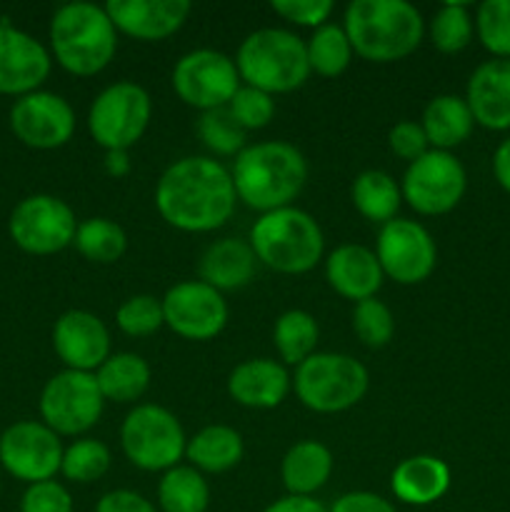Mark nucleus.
Segmentation results:
<instances>
[{
  "label": "nucleus",
  "instance_id": "42",
  "mask_svg": "<svg viewBox=\"0 0 510 512\" xmlns=\"http://www.w3.org/2000/svg\"><path fill=\"white\" fill-rule=\"evenodd\" d=\"M20 512H73V498L55 480L28 485L20 500Z\"/></svg>",
  "mask_w": 510,
  "mask_h": 512
},
{
  "label": "nucleus",
  "instance_id": "32",
  "mask_svg": "<svg viewBox=\"0 0 510 512\" xmlns=\"http://www.w3.org/2000/svg\"><path fill=\"white\" fill-rule=\"evenodd\" d=\"M318 323L305 310H288L275 320L273 343L285 365H300L315 355L318 345Z\"/></svg>",
  "mask_w": 510,
  "mask_h": 512
},
{
  "label": "nucleus",
  "instance_id": "47",
  "mask_svg": "<svg viewBox=\"0 0 510 512\" xmlns=\"http://www.w3.org/2000/svg\"><path fill=\"white\" fill-rule=\"evenodd\" d=\"M263 512H330L315 498H298V495H285V498L270 503Z\"/></svg>",
  "mask_w": 510,
  "mask_h": 512
},
{
  "label": "nucleus",
  "instance_id": "20",
  "mask_svg": "<svg viewBox=\"0 0 510 512\" xmlns=\"http://www.w3.org/2000/svg\"><path fill=\"white\" fill-rule=\"evenodd\" d=\"M105 13L115 30L143 43H158L183 28L190 15L188 0H110Z\"/></svg>",
  "mask_w": 510,
  "mask_h": 512
},
{
  "label": "nucleus",
  "instance_id": "40",
  "mask_svg": "<svg viewBox=\"0 0 510 512\" xmlns=\"http://www.w3.org/2000/svg\"><path fill=\"white\" fill-rule=\"evenodd\" d=\"M115 323L130 338H148L165 325L163 303L153 295H133L118 308Z\"/></svg>",
  "mask_w": 510,
  "mask_h": 512
},
{
  "label": "nucleus",
  "instance_id": "23",
  "mask_svg": "<svg viewBox=\"0 0 510 512\" xmlns=\"http://www.w3.org/2000/svg\"><path fill=\"white\" fill-rule=\"evenodd\" d=\"M290 390L285 368L275 360L253 358L235 365L228 378V393L243 408L270 410L278 408Z\"/></svg>",
  "mask_w": 510,
  "mask_h": 512
},
{
  "label": "nucleus",
  "instance_id": "29",
  "mask_svg": "<svg viewBox=\"0 0 510 512\" xmlns=\"http://www.w3.org/2000/svg\"><path fill=\"white\" fill-rule=\"evenodd\" d=\"M105 400L135 403L150 385V365L135 353H115L95 370Z\"/></svg>",
  "mask_w": 510,
  "mask_h": 512
},
{
  "label": "nucleus",
  "instance_id": "6",
  "mask_svg": "<svg viewBox=\"0 0 510 512\" xmlns=\"http://www.w3.org/2000/svg\"><path fill=\"white\" fill-rule=\"evenodd\" d=\"M235 68L245 85L268 95L293 93L310 75L305 43L283 28H260L240 43Z\"/></svg>",
  "mask_w": 510,
  "mask_h": 512
},
{
  "label": "nucleus",
  "instance_id": "18",
  "mask_svg": "<svg viewBox=\"0 0 510 512\" xmlns=\"http://www.w3.org/2000/svg\"><path fill=\"white\" fill-rule=\"evenodd\" d=\"M50 65L53 60L40 40L8 20L0 23V93L15 98L35 93L50 75Z\"/></svg>",
  "mask_w": 510,
  "mask_h": 512
},
{
  "label": "nucleus",
  "instance_id": "31",
  "mask_svg": "<svg viewBox=\"0 0 510 512\" xmlns=\"http://www.w3.org/2000/svg\"><path fill=\"white\" fill-rule=\"evenodd\" d=\"M158 503L163 512H205L210 505V488L193 465H175L165 470L160 480Z\"/></svg>",
  "mask_w": 510,
  "mask_h": 512
},
{
  "label": "nucleus",
  "instance_id": "2",
  "mask_svg": "<svg viewBox=\"0 0 510 512\" xmlns=\"http://www.w3.org/2000/svg\"><path fill=\"white\" fill-rule=\"evenodd\" d=\"M233 185L248 208L270 213L288 208L308 180V163L295 145L283 140L248 145L235 158Z\"/></svg>",
  "mask_w": 510,
  "mask_h": 512
},
{
  "label": "nucleus",
  "instance_id": "37",
  "mask_svg": "<svg viewBox=\"0 0 510 512\" xmlns=\"http://www.w3.org/2000/svg\"><path fill=\"white\" fill-rule=\"evenodd\" d=\"M475 33L493 58L510 60V0H485L475 13Z\"/></svg>",
  "mask_w": 510,
  "mask_h": 512
},
{
  "label": "nucleus",
  "instance_id": "50",
  "mask_svg": "<svg viewBox=\"0 0 510 512\" xmlns=\"http://www.w3.org/2000/svg\"><path fill=\"white\" fill-rule=\"evenodd\" d=\"M0 23H3V20H0Z\"/></svg>",
  "mask_w": 510,
  "mask_h": 512
},
{
  "label": "nucleus",
  "instance_id": "49",
  "mask_svg": "<svg viewBox=\"0 0 510 512\" xmlns=\"http://www.w3.org/2000/svg\"><path fill=\"white\" fill-rule=\"evenodd\" d=\"M105 173L110 178H125L130 173L128 150H105Z\"/></svg>",
  "mask_w": 510,
  "mask_h": 512
},
{
  "label": "nucleus",
  "instance_id": "45",
  "mask_svg": "<svg viewBox=\"0 0 510 512\" xmlns=\"http://www.w3.org/2000/svg\"><path fill=\"white\" fill-rule=\"evenodd\" d=\"M95 512H158L150 500L133 490H110L95 505Z\"/></svg>",
  "mask_w": 510,
  "mask_h": 512
},
{
  "label": "nucleus",
  "instance_id": "7",
  "mask_svg": "<svg viewBox=\"0 0 510 512\" xmlns=\"http://www.w3.org/2000/svg\"><path fill=\"white\" fill-rule=\"evenodd\" d=\"M368 370L343 353H315L295 370V395L313 413H343L368 393Z\"/></svg>",
  "mask_w": 510,
  "mask_h": 512
},
{
  "label": "nucleus",
  "instance_id": "4",
  "mask_svg": "<svg viewBox=\"0 0 510 512\" xmlns=\"http://www.w3.org/2000/svg\"><path fill=\"white\" fill-rule=\"evenodd\" d=\"M50 50L68 73L90 78L115 58L118 30L100 5L68 3L50 20Z\"/></svg>",
  "mask_w": 510,
  "mask_h": 512
},
{
  "label": "nucleus",
  "instance_id": "8",
  "mask_svg": "<svg viewBox=\"0 0 510 512\" xmlns=\"http://www.w3.org/2000/svg\"><path fill=\"white\" fill-rule=\"evenodd\" d=\"M120 445L123 453L135 468L160 473L180 463L185 455L188 438L183 425L170 410L160 405H138L130 410L120 428Z\"/></svg>",
  "mask_w": 510,
  "mask_h": 512
},
{
  "label": "nucleus",
  "instance_id": "27",
  "mask_svg": "<svg viewBox=\"0 0 510 512\" xmlns=\"http://www.w3.org/2000/svg\"><path fill=\"white\" fill-rule=\"evenodd\" d=\"M423 130L433 150L458 148L473 133V113L460 95H435L423 110Z\"/></svg>",
  "mask_w": 510,
  "mask_h": 512
},
{
  "label": "nucleus",
  "instance_id": "16",
  "mask_svg": "<svg viewBox=\"0 0 510 512\" xmlns=\"http://www.w3.org/2000/svg\"><path fill=\"white\" fill-rule=\"evenodd\" d=\"M160 303L165 325L185 340H213L228 323V303L223 293L203 280L173 285Z\"/></svg>",
  "mask_w": 510,
  "mask_h": 512
},
{
  "label": "nucleus",
  "instance_id": "30",
  "mask_svg": "<svg viewBox=\"0 0 510 512\" xmlns=\"http://www.w3.org/2000/svg\"><path fill=\"white\" fill-rule=\"evenodd\" d=\"M350 195H353L355 210L365 220L380 225L395 220L400 200H403L398 183L388 173H383V170H365V173H360L355 178Z\"/></svg>",
  "mask_w": 510,
  "mask_h": 512
},
{
  "label": "nucleus",
  "instance_id": "1",
  "mask_svg": "<svg viewBox=\"0 0 510 512\" xmlns=\"http://www.w3.org/2000/svg\"><path fill=\"white\" fill-rule=\"evenodd\" d=\"M235 185L230 170L205 155L175 160L155 185L160 218L183 233H210L223 228L235 210Z\"/></svg>",
  "mask_w": 510,
  "mask_h": 512
},
{
  "label": "nucleus",
  "instance_id": "35",
  "mask_svg": "<svg viewBox=\"0 0 510 512\" xmlns=\"http://www.w3.org/2000/svg\"><path fill=\"white\" fill-rule=\"evenodd\" d=\"M475 20L465 3H445L430 20V40L445 55L465 50L473 40Z\"/></svg>",
  "mask_w": 510,
  "mask_h": 512
},
{
  "label": "nucleus",
  "instance_id": "19",
  "mask_svg": "<svg viewBox=\"0 0 510 512\" xmlns=\"http://www.w3.org/2000/svg\"><path fill=\"white\" fill-rule=\"evenodd\" d=\"M53 348L65 370L93 373L110 358V333L98 315L68 310L55 320Z\"/></svg>",
  "mask_w": 510,
  "mask_h": 512
},
{
  "label": "nucleus",
  "instance_id": "44",
  "mask_svg": "<svg viewBox=\"0 0 510 512\" xmlns=\"http://www.w3.org/2000/svg\"><path fill=\"white\" fill-rule=\"evenodd\" d=\"M388 145L398 158L408 160V163L428 153V138H425L423 125L413 123V120H403V123L393 125L388 133Z\"/></svg>",
  "mask_w": 510,
  "mask_h": 512
},
{
  "label": "nucleus",
  "instance_id": "36",
  "mask_svg": "<svg viewBox=\"0 0 510 512\" xmlns=\"http://www.w3.org/2000/svg\"><path fill=\"white\" fill-rule=\"evenodd\" d=\"M108 468H110L108 445L93 438H83V440H75L73 445L65 448L60 473H63L68 480H73V483L88 485L103 478V475L108 473Z\"/></svg>",
  "mask_w": 510,
  "mask_h": 512
},
{
  "label": "nucleus",
  "instance_id": "43",
  "mask_svg": "<svg viewBox=\"0 0 510 512\" xmlns=\"http://www.w3.org/2000/svg\"><path fill=\"white\" fill-rule=\"evenodd\" d=\"M270 8L280 15L283 20L293 25H305V28H315L325 25V20L333 13V3L330 0H273Z\"/></svg>",
  "mask_w": 510,
  "mask_h": 512
},
{
  "label": "nucleus",
  "instance_id": "33",
  "mask_svg": "<svg viewBox=\"0 0 510 512\" xmlns=\"http://www.w3.org/2000/svg\"><path fill=\"white\" fill-rule=\"evenodd\" d=\"M73 245L85 260L98 265L118 263L128 250V235L108 218H90L78 223Z\"/></svg>",
  "mask_w": 510,
  "mask_h": 512
},
{
  "label": "nucleus",
  "instance_id": "17",
  "mask_svg": "<svg viewBox=\"0 0 510 512\" xmlns=\"http://www.w3.org/2000/svg\"><path fill=\"white\" fill-rule=\"evenodd\" d=\"M15 138L35 150L63 148L75 133V113L68 100L50 90L23 95L10 108Z\"/></svg>",
  "mask_w": 510,
  "mask_h": 512
},
{
  "label": "nucleus",
  "instance_id": "48",
  "mask_svg": "<svg viewBox=\"0 0 510 512\" xmlns=\"http://www.w3.org/2000/svg\"><path fill=\"white\" fill-rule=\"evenodd\" d=\"M493 175L498 180L500 188L510 195V138H505L503 143L498 145L493 155Z\"/></svg>",
  "mask_w": 510,
  "mask_h": 512
},
{
  "label": "nucleus",
  "instance_id": "22",
  "mask_svg": "<svg viewBox=\"0 0 510 512\" xmlns=\"http://www.w3.org/2000/svg\"><path fill=\"white\" fill-rule=\"evenodd\" d=\"M325 278L335 293L360 303L375 298L385 275L373 250L363 245H340L325 260Z\"/></svg>",
  "mask_w": 510,
  "mask_h": 512
},
{
  "label": "nucleus",
  "instance_id": "21",
  "mask_svg": "<svg viewBox=\"0 0 510 512\" xmlns=\"http://www.w3.org/2000/svg\"><path fill=\"white\" fill-rule=\"evenodd\" d=\"M473 120L488 130H510V60H485L465 90Z\"/></svg>",
  "mask_w": 510,
  "mask_h": 512
},
{
  "label": "nucleus",
  "instance_id": "39",
  "mask_svg": "<svg viewBox=\"0 0 510 512\" xmlns=\"http://www.w3.org/2000/svg\"><path fill=\"white\" fill-rule=\"evenodd\" d=\"M353 330L363 345H368V348H383V345H388L393 340L395 318L383 300H360L353 308Z\"/></svg>",
  "mask_w": 510,
  "mask_h": 512
},
{
  "label": "nucleus",
  "instance_id": "11",
  "mask_svg": "<svg viewBox=\"0 0 510 512\" xmlns=\"http://www.w3.org/2000/svg\"><path fill=\"white\" fill-rule=\"evenodd\" d=\"M13 243L30 255H55L75 240V213L55 195H28L13 208L8 220Z\"/></svg>",
  "mask_w": 510,
  "mask_h": 512
},
{
  "label": "nucleus",
  "instance_id": "28",
  "mask_svg": "<svg viewBox=\"0 0 510 512\" xmlns=\"http://www.w3.org/2000/svg\"><path fill=\"white\" fill-rule=\"evenodd\" d=\"M243 438L228 425H208L185 445V458L200 473H225L243 460Z\"/></svg>",
  "mask_w": 510,
  "mask_h": 512
},
{
  "label": "nucleus",
  "instance_id": "46",
  "mask_svg": "<svg viewBox=\"0 0 510 512\" xmlns=\"http://www.w3.org/2000/svg\"><path fill=\"white\" fill-rule=\"evenodd\" d=\"M330 512H398L393 505L380 495L368 493V490H355V493H345L335 500Z\"/></svg>",
  "mask_w": 510,
  "mask_h": 512
},
{
  "label": "nucleus",
  "instance_id": "13",
  "mask_svg": "<svg viewBox=\"0 0 510 512\" xmlns=\"http://www.w3.org/2000/svg\"><path fill=\"white\" fill-rule=\"evenodd\" d=\"M238 88L240 75L235 60H230L220 50H190L173 68L175 95L200 113L225 108Z\"/></svg>",
  "mask_w": 510,
  "mask_h": 512
},
{
  "label": "nucleus",
  "instance_id": "15",
  "mask_svg": "<svg viewBox=\"0 0 510 512\" xmlns=\"http://www.w3.org/2000/svg\"><path fill=\"white\" fill-rule=\"evenodd\" d=\"M383 275L400 285H418L430 278L438 263V248L428 230L415 220L395 218L378 233L375 248Z\"/></svg>",
  "mask_w": 510,
  "mask_h": 512
},
{
  "label": "nucleus",
  "instance_id": "41",
  "mask_svg": "<svg viewBox=\"0 0 510 512\" xmlns=\"http://www.w3.org/2000/svg\"><path fill=\"white\" fill-rule=\"evenodd\" d=\"M228 110L235 118V123L248 133V130H260L265 125H270V120L275 115V100L273 95L263 93V90L240 85L238 93L228 103Z\"/></svg>",
  "mask_w": 510,
  "mask_h": 512
},
{
  "label": "nucleus",
  "instance_id": "14",
  "mask_svg": "<svg viewBox=\"0 0 510 512\" xmlns=\"http://www.w3.org/2000/svg\"><path fill=\"white\" fill-rule=\"evenodd\" d=\"M63 453L60 435L38 420H20L0 435V465L28 485L53 480L63 465Z\"/></svg>",
  "mask_w": 510,
  "mask_h": 512
},
{
  "label": "nucleus",
  "instance_id": "5",
  "mask_svg": "<svg viewBox=\"0 0 510 512\" xmlns=\"http://www.w3.org/2000/svg\"><path fill=\"white\" fill-rule=\"evenodd\" d=\"M250 248L255 258L270 270L300 275L320 263L325 238L313 215L288 205V208L263 213L255 220L250 230Z\"/></svg>",
  "mask_w": 510,
  "mask_h": 512
},
{
  "label": "nucleus",
  "instance_id": "3",
  "mask_svg": "<svg viewBox=\"0 0 510 512\" xmlns=\"http://www.w3.org/2000/svg\"><path fill=\"white\" fill-rule=\"evenodd\" d=\"M353 53L373 63H395L415 53L425 33L423 15L405 0H353L345 8Z\"/></svg>",
  "mask_w": 510,
  "mask_h": 512
},
{
  "label": "nucleus",
  "instance_id": "24",
  "mask_svg": "<svg viewBox=\"0 0 510 512\" xmlns=\"http://www.w3.org/2000/svg\"><path fill=\"white\" fill-rule=\"evenodd\" d=\"M393 495L405 505H430L450 488V468L435 455L405 458L390 478Z\"/></svg>",
  "mask_w": 510,
  "mask_h": 512
},
{
  "label": "nucleus",
  "instance_id": "25",
  "mask_svg": "<svg viewBox=\"0 0 510 512\" xmlns=\"http://www.w3.org/2000/svg\"><path fill=\"white\" fill-rule=\"evenodd\" d=\"M255 268H258V258H255L250 243L238 238H225L208 245V250L200 258V280L218 293L238 290L253 280Z\"/></svg>",
  "mask_w": 510,
  "mask_h": 512
},
{
  "label": "nucleus",
  "instance_id": "26",
  "mask_svg": "<svg viewBox=\"0 0 510 512\" xmlns=\"http://www.w3.org/2000/svg\"><path fill=\"white\" fill-rule=\"evenodd\" d=\"M333 473V453L318 440H300L285 453L280 475L288 495L313 498Z\"/></svg>",
  "mask_w": 510,
  "mask_h": 512
},
{
  "label": "nucleus",
  "instance_id": "12",
  "mask_svg": "<svg viewBox=\"0 0 510 512\" xmlns=\"http://www.w3.org/2000/svg\"><path fill=\"white\" fill-rule=\"evenodd\" d=\"M468 175L463 163L445 150H428L403 175V200L420 215H445L463 200Z\"/></svg>",
  "mask_w": 510,
  "mask_h": 512
},
{
  "label": "nucleus",
  "instance_id": "34",
  "mask_svg": "<svg viewBox=\"0 0 510 512\" xmlns=\"http://www.w3.org/2000/svg\"><path fill=\"white\" fill-rule=\"evenodd\" d=\"M305 53H308L310 73H318L323 78H338L353 60V45L343 28L325 23L310 35V40L305 43Z\"/></svg>",
  "mask_w": 510,
  "mask_h": 512
},
{
  "label": "nucleus",
  "instance_id": "38",
  "mask_svg": "<svg viewBox=\"0 0 510 512\" xmlns=\"http://www.w3.org/2000/svg\"><path fill=\"white\" fill-rule=\"evenodd\" d=\"M198 135L210 153L235 155V158H238L245 150V135L248 133L235 123L228 105H225V108H215L200 115Z\"/></svg>",
  "mask_w": 510,
  "mask_h": 512
},
{
  "label": "nucleus",
  "instance_id": "10",
  "mask_svg": "<svg viewBox=\"0 0 510 512\" xmlns=\"http://www.w3.org/2000/svg\"><path fill=\"white\" fill-rule=\"evenodd\" d=\"M103 405L95 373L63 370L40 393V418L58 435H83L98 423Z\"/></svg>",
  "mask_w": 510,
  "mask_h": 512
},
{
  "label": "nucleus",
  "instance_id": "9",
  "mask_svg": "<svg viewBox=\"0 0 510 512\" xmlns=\"http://www.w3.org/2000/svg\"><path fill=\"white\" fill-rule=\"evenodd\" d=\"M153 115L148 90L138 83L108 85L100 90L88 110V130L105 150H128L145 135Z\"/></svg>",
  "mask_w": 510,
  "mask_h": 512
}]
</instances>
